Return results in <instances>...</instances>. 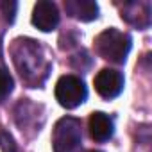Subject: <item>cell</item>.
<instances>
[{
  "label": "cell",
  "mask_w": 152,
  "mask_h": 152,
  "mask_svg": "<svg viewBox=\"0 0 152 152\" xmlns=\"http://www.w3.org/2000/svg\"><path fill=\"white\" fill-rule=\"evenodd\" d=\"M11 54L15 66L25 84H29L31 88H38L45 83L52 68V63L47 57V52L39 45V41L18 38L11 48Z\"/></svg>",
  "instance_id": "6da1fadb"
},
{
  "label": "cell",
  "mask_w": 152,
  "mask_h": 152,
  "mask_svg": "<svg viewBox=\"0 0 152 152\" xmlns=\"http://www.w3.org/2000/svg\"><path fill=\"white\" fill-rule=\"evenodd\" d=\"M95 50L97 54L115 64H124L131 47H132V39L127 32H122L115 27H109L106 31H102L97 38H95Z\"/></svg>",
  "instance_id": "7a4b0ae2"
},
{
  "label": "cell",
  "mask_w": 152,
  "mask_h": 152,
  "mask_svg": "<svg viewBox=\"0 0 152 152\" xmlns=\"http://www.w3.org/2000/svg\"><path fill=\"white\" fill-rule=\"evenodd\" d=\"M54 152H81L83 148V127L73 116H63L56 122L52 132Z\"/></svg>",
  "instance_id": "3957f363"
},
{
  "label": "cell",
  "mask_w": 152,
  "mask_h": 152,
  "mask_svg": "<svg viewBox=\"0 0 152 152\" xmlns=\"http://www.w3.org/2000/svg\"><path fill=\"white\" fill-rule=\"evenodd\" d=\"M88 99V90L86 84L77 75H63L56 83V100L66 107V109H75Z\"/></svg>",
  "instance_id": "277c9868"
},
{
  "label": "cell",
  "mask_w": 152,
  "mask_h": 152,
  "mask_svg": "<svg viewBox=\"0 0 152 152\" xmlns=\"http://www.w3.org/2000/svg\"><path fill=\"white\" fill-rule=\"evenodd\" d=\"M95 91L102 97V99H115L124 91V84L125 79L122 72L113 70V68H102L97 75H95Z\"/></svg>",
  "instance_id": "5b68a950"
},
{
  "label": "cell",
  "mask_w": 152,
  "mask_h": 152,
  "mask_svg": "<svg viewBox=\"0 0 152 152\" xmlns=\"http://www.w3.org/2000/svg\"><path fill=\"white\" fill-rule=\"evenodd\" d=\"M122 20L136 29H148L150 25V2L148 0H131L120 9Z\"/></svg>",
  "instance_id": "8992f818"
},
{
  "label": "cell",
  "mask_w": 152,
  "mask_h": 152,
  "mask_svg": "<svg viewBox=\"0 0 152 152\" xmlns=\"http://www.w3.org/2000/svg\"><path fill=\"white\" fill-rule=\"evenodd\" d=\"M32 25L43 32H50L59 25V9L50 0H41L32 9Z\"/></svg>",
  "instance_id": "52a82bcc"
},
{
  "label": "cell",
  "mask_w": 152,
  "mask_h": 152,
  "mask_svg": "<svg viewBox=\"0 0 152 152\" xmlns=\"http://www.w3.org/2000/svg\"><path fill=\"white\" fill-rule=\"evenodd\" d=\"M88 129H90V136L99 141L104 143L107 140L113 138L115 134V122L109 115L102 113V111H93L88 118Z\"/></svg>",
  "instance_id": "ba28073f"
},
{
  "label": "cell",
  "mask_w": 152,
  "mask_h": 152,
  "mask_svg": "<svg viewBox=\"0 0 152 152\" xmlns=\"http://www.w3.org/2000/svg\"><path fill=\"white\" fill-rule=\"evenodd\" d=\"M64 11L72 18L81 22H93L99 18V6L93 0H66Z\"/></svg>",
  "instance_id": "9c48e42d"
},
{
  "label": "cell",
  "mask_w": 152,
  "mask_h": 152,
  "mask_svg": "<svg viewBox=\"0 0 152 152\" xmlns=\"http://www.w3.org/2000/svg\"><path fill=\"white\" fill-rule=\"evenodd\" d=\"M13 88H15V81L11 73L4 66H0V102H4L13 93Z\"/></svg>",
  "instance_id": "30bf717a"
},
{
  "label": "cell",
  "mask_w": 152,
  "mask_h": 152,
  "mask_svg": "<svg viewBox=\"0 0 152 152\" xmlns=\"http://www.w3.org/2000/svg\"><path fill=\"white\" fill-rule=\"evenodd\" d=\"M72 66L75 70H79V72H86L91 66V57L88 56L86 50H81V52H77L72 57Z\"/></svg>",
  "instance_id": "8fae6325"
},
{
  "label": "cell",
  "mask_w": 152,
  "mask_h": 152,
  "mask_svg": "<svg viewBox=\"0 0 152 152\" xmlns=\"http://www.w3.org/2000/svg\"><path fill=\"white\" fill-rule=\"evenodd\" d=\"M0 147L2 152H16V143L7 131H0Z\"/></svg>",
  "instance_id": "7c38bea8"
},
{
  "label": "cell",
  "mask_w": 152,
  "mask_h": 152,
  "mask_svg": "<svg viewBox=\"0 0 152 152\" xmlns=\"http://www.w3.org/2000/svg\"><path fill=\"white\" fill-rule=\"evenodd\" d=\"M16 7H18V4H16V2H0V9H2V13H4V18H6L9 23L15 20Z\"/></svg>",
  "instance_id": "4fadbf2b"
},
{
  "label": "cell",
  "mask_w": 152,
  "mask_h": 152,
  "mask_svg": "<svg viewBox=\"0 0 152 152\" xmlns=\"http://www.w3.org/2000/svg\"><path fill=\"white\" fill-rule=\"evenodd\" d=\"M90 152H100V150H90Z\"/></svg>",
  "instance_id": "5bb4252c"
}]
</instances>
